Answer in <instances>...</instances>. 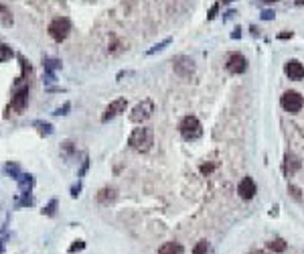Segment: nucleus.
Instances as JSON below:
<instances>
[{
    "label": "nucleus",
    "mask_w": 304,
    "mask_h": 254,
    "mask_svg": "<svg viewBox=\"0 0 304 254\" xmlns=\"http://www.w3.org/2000/svg\"><path fill=\"white\" fill-rule=\"evenodd\" d=\"M152 144H154V130L150 126L134 128L128 139V146L136 153H148L152 149Z\"/></svg>",
    "instance_id": "nucleus-1"
},
{
    "label": "nucleus",
    "mask_w": 304,
    "mask_h": 254,
    "mask_svg": "<svg viewBox=\"0 0 304 254\" xmlns=\"http://www.w3.org/2000/svg\"><path fill=\"white\" fill-rule=\"evenodd\" d=\"M178 130H181V137L185 140H197L203 135V126L199 122V118L195 116H185L181 120V124H178Z\"/></svg>",
    "instance_id": "nucleus-2"
},
{
    "label": "nucleus",
    "mask_w": 304,
    "mask_h": 254,
    "mask_svg": "<svg viewBox=\"0 0 304 254\" xmlns=\"http://www.w3.org/2000/svg\"><path fill=\"white\" fill-rule=\"evenodd\" d=\"M69 33H71V21H69L67 17H59V19L51 21V24H49V35H51L57 43L65 41V39L69 37Z\"/></svg>",
    "instance_id": "nucleus-3"
},
{
    "label": "nucleus",
    "mask_w": 304,
    "mask_h": 254,
    "mask_svg": "<svg viewBox=\"0 0 304 254\" xmlns=\"http://www.w3.org/2000/svg\"><path fill=\"white\" fill-rule=\"evenodd\" d=\"M152 112H154V102L146 98L142 102H138L132 108L130 120H132V122H136V124H142V122H146V120L152 116Z\"/></svg>",
    "instance_id": "nucleus-4"
},
{
    "label": "nucleus",
    "mask_w": 304,
    "mask_h": 254,
    "mask_svg": "<svg viewBox=\"0 0 304 254\" xmlns=\"http://www.w3.org/2000/svg\"><path fill=\"white\" fill-rule=\"evenodd\" d=\"M280 104H282V108H284L286 112H290V114H296V112H300V110H302V106H304V98L300 96L298 92H294V90H288V92H284V93H282V100H280Z\"/></svg>",
    "instance_id": "nucleus-5"
},
{
    "label": "nucleus",
    "mask_w": 304,
    "mask_h": 254,
    "mask_svg": "<svg viewBox=\"0 0 304 254\" xmlns=\"http://www.w3.org/2000/svg\"><path fill=\"white\" fill-rule=\"evenodd\" d=\"M126 106H128L126 98H118V100H114V102L104 110V114H102V122H109L112 118L120 116L122 112H126Z\"/></svg>",
    "instance_id": "nucleus-6"
},
{
    "label": "nucleus",
    "mask_w": 304,
    "mask_h": 254,
    "mask_svg": "<svg viewBox=\"0 0 304 254\" xmlns=\"http://www.w3.org/2000/svg\"><path fill=\"white\" fill-rule=\"evenodd\" d=\"M174 71L181 77H189L193 71H195V63H193V59L187 55H178L174 59Z\"/></svg>",
    "instance_id": "nucleus-7"
},
{
    "label": "nucleus",
    "mask_w": 304,
    "mask_h": 254,
    "mask_svg": "<svg viewBox=\"0 0 304 254\" xmlns=\"http://www.w3.org/2000/svg\"><path fill=\"white\" fill-rule=\"evenodd\" d=\"M247 69V59L241 55V53H233L227 59V71L229 73H243Z\"/></svg>",
    "instance_id": "nucleus-8"
},
{
    "label": "nucleus",
    "mask_w": 304,
    "mask_h": 254,
    "mask_svg": "<svg viewBox=\"0 0 304 254\" xmlns=\"http://www.w3.org/2000/svg\"><path fill=\"white\" fill-rule=\"evenodd\" d=\"M26 102H29V86H22L12 96V108L17 110V114H21L26 108Z\"/></svg>",
    "instance_id": "nucleus-9"
},
{
    "label": "nucleus",
    "mask_w": 304,
    "mask_h": 254,
    "mask_svg": "<svg viewBox=\"0 0 304 254\" xmlns=\"http://www.w3.org/2000/svg\"><path fill=\"white\" fill-rule=\"evenodd\" d=\"M238 193H239L243 199H252V197H256V193H258L256 181H254L252 177H243V179L239 181V185H238Z\"/></svg>",
    "instance_id": "nucleus-10"
},
{
    "label": "nucleus",
    "mask_w": 304,
    "mask_h": 254,
    "mask_svg": "<svg viewBox=\"0 0 304 254\" xmlns=\"http://www.w3.org/2000/svg\"><path fill=\"white\" fill-rule=\"evenodd\" d=\"M284 71H286V75L290 79H294V82H298V79H304V65L298 59H290L284 65Z\"/></svg>",
    "instance_id": "nucleus-11"
},
{
    "label": "nucleus",
    "mask_w": 304,
    "mask_h": 254,
    "mask_svg": "<svg viewBox=\"0 0 304 254\" xmlns=\"http://www.w3.org/2000/svg\"><path fill=\"white\" fill-rule=\"evenodd\" d=\"M43 68H45V75H47V82H55V71H57L61 68V61L59 59H49L45 57L43 59Z\"/></svg>",
    "instance_id": "nucleus-12"
},
{
    "label": "nucleus",
    "mask_w": 304,
    "mask_h": 254,
    "mask_svg": "<svg viewBox=\"0 0 304 254\" xmlns=\"http://www.w3.org/2000/svg\"><path fill=\"white\" fill-rule=\"evenodd\" d=\"M116 197H118V191L114 189V187H104V189L98 193V202L104 204V206H108V204L116 202Z\"/></svg>",
    "instance_id": "nucleus-13"
},
{
    "label": "nucleus",
    "mask_w": 304,
    "mask_h": 254,
    "mask_svg": "<svg viewBox=\"0 0 304 254\" xmlns=\"http://www.w3.org/2000/svg\"><path fill=\"white\" fill-rule=\"evenodd\" d=\"M284 161H286V163H284L286 177H290L294 171H298V169H300V161H298V157H296V155H292V153H288Z\"/></svg>",
    "instance_id": "nucleus-14"
},
{
    "label": "nucleus",
    "mask_w": 304,
    "mask_h": 254,
    "mask_svg": "<svg viewBox=\"0 0 304 254\" xmlns=\"http://www.w3.org/2000/svg\"><path fill=\"white\" fill-rule=\"evenodd\" d=\"M17 181H19V187H21V193H31L33 183H35V179H33L31 173H29V175H26V173H21Z\"/></svg>",
    "instance_id": "nucleus-15"
},
{
    "label": "nucleus",
    "mask_w": 304,
    "mask_h": 254,
    "mask_svg": "<svg viewBox=\"0 0 304 254\" xmlns=\"http://www.w3.org/2000/svg\"><path fill=\"white\" fill-rule=\"evenodd\" d=\"M158 254H183V246L178 242H164L158 248Z\"/></svg>",
    "instance_id": "nucleus-16"
},
{
    "label": "nucleus",
    "mask_w": 304,
    "mask_h": 254,
    "mask_svg": "<svg viewBox=\"0 0 304 254\" xmlns=\"http://www.w3.org/2000/svg\"><path fill=\"white\" fill-rule=\"evenodd\" d=\"M0 24H2V26H12V24H15V19H12L10 8L4 6V4H0Z\"/></svg>",
    "instance_id": "nucleus-17"
},
{
    "label": "nucleus",
    "mask_w": 304,
    "mask_h": 254,
    "mask_svg": "<svg viewBox=\"0 0 304 254\" xmlns=\"http://www.w3.org/2000/svg\"><path fill=\"white\" fill-rule=\"evenodd\" d=\"M12 55H15V51H12V47H8L6 43H0V63H6L12 59Z\"/></svg>",
    "instance_id": "nucleus-18"
},
{
    "label": "nucleus",
    "mask_w": 304,
    "mask_h": 254,
    "mask_svg": "<svg viewBox=\"0 0 304 254\" xmlns=\"http://www.w3.org/2000/svg\"><path fill=\"white\" fill-rule=\"evenodd\" d=\"M33 126H37L39 132H41L43 137H51V135H53V124H49V122H41V120H35Z\"/></svg>",
    "instance_id": "nucleus-19"
},
{
    "label": "nucleus",
    "mask_w": 304,
    "mask_h": 254,
    "mask_svg": "<svg viewBox=\"0 0 304 254\" xmlns=\"http://www.w3.org/2000/svg\"><path fill=\"white\" fill-rule=\"evenodd\" d=\"M268 248L272 252H284L286 250V242H284V240H280V238H276V240H270V242H268Z\"/></svg>",
    "instance_id": "nucleus-20"
},
{
    "label": "nucleus",
    "mask_w": 304,
    "mask_h": 254,
    "mask_svg": "<svg viewBox=\"0 0 304 254\" xmlns=\"http://www.w3.org/2000/svg\"><path fill=\"white\" fill-rule=\"evenodd\" d=\"M171 41H173V39L169 37V39H164V41L156 43L154 47H150V49L146 51V55H154V53H156V51H162V49H164V47H167V45H171Z\"/></svg>",
    "instance_id": "nucleus-21"
},
{
    "label": "nucleus",
    "mask_w": 304,
    "mask_h": 254,
    "mask_svg": "<svg viewBox=\"0 0 304 254\" xmlns=\"http://www.w3.org/2000/svg\"><path fill=\"white\" fill-rule=\"evenodd\" d=\"M209 250H211L209 242H207V240H201V242L193 248V254H209Z\"/></svg>",
    "instance_id": "nucleus-22"
},
{
    "label": "nucleus",
    "mask_w": 304,
    "mask_h": 254,
    "mask_svg": "<svg viewBox=\"0 0 304 254\" xmlns=\"http://www.w3.org/2000/svg\"><path fill=\"white\" fill-rule=\"evenodd\" d=\"M55 209H57V199H51L49 206L43 208V216H55Z\"/></svg>",
    "instance_id": "nucleus-23"
},
{
    "label": "nucleus",
    "mask_w": 304,
    "mask_h": 254,
    "mask_svg": "<svg viewBox=\"0 0 304 254\" xmlns=\"http://www.w3.org/2000/svg\"><path fill=\"white\" fill-rule=\"evenodd\" d=\"M69 108H71V104H69V102H65V104L61 106V108H57V110H55L53 114H55V116H65V114H69Z\"/></svg>",
    "instance_id": "nucleus-24"
},
{
    "label": "nucleus",
    "mask_w": 304,
    "mask_h": 254,
    "mask_svg": "<svg viewBox=\"0 0 304 254\" xmlns=\"http://www.w3.org/2000/svg\"><path fill=\"white\" fill-rule=\"evenodd\" d=\"M86 248V242H84V240H77V242L75 244H71V246H69V252H79V250H84Z\"/></svg>",
    "instance_id": "nucleus-25"
},
{
    "label": "nucleus",
    "mask_w": 304,
    "mask_h": 254,
    "mask_svg": "<svg viewBox=\"0 0 304 254\" xmlns=\"http://www.w3.org/2000/svg\"><path fill=\"white\" fill-rule=\"evenodd\" d=\"M6 171H8V173H10V175L15 177V179H19V175H21V173H19V167H17V165H12V163H8V165H6Z\"/></svg>",
    "instance_id": "nucleus-26"
},
{
    "label": "nucleus",
    "mask_w": 304,
    "mask_h": 254,
    "mask_svg": "<svg viewBox=\"0 0 304 254\" xmlns=\"http://www.w3.org/2000/svg\"><path fill=\"white\" fill-rule=\"evenodd\" d=\"M274 17H276L274 10H264V12H261V19H264V21H270V19H274Z\"/></svg>",
    "instance_id": "nucleus-27"
},
{
    "label": "nucleus",
    "mask_w": 304,
    "mask_h": 254,
    "mask_svg": "<svg viewBox=\"0 0 304 254\" xmlns=\"http://www.w3.org/2000/svg\"><path fill=\"white\" fill-rule=\"evenodd\" d=\"M79 191H81V183L73 185V187H71V197H73V199H75V197H79Z\"/></svg>",
    "instance_id": "nucleus-28"
},
{
    "label": "nucleus",
    "mask_w": 304,
    "mask_h": 254,
    "mask_svg": "<svg viewBox=\"0 0 304 254\" xmlns=\"http://www.w3.org/2000/svg\"><path fill=\"white\" fill-rule=\"evenodd\" d=\"M87 167H89V161H87V159H86V161H84V167H81V171H79V177H84V175H86V171H87Z\"/></svg>",
    "instance_id": "nucleus-29"
},
{
    "label": "nucleus",
    "mask_w": 304,
    "mask_h": 254,
    "mask_svg": "<svg viewBox=\"0 0 304 254\" xmlns=\"http://www.w3.org/2000/svg\"><path fill=\"white\" fill-rule=\"evenodd\" d=\"M213 171V165H203L201 167V173H211Z\"/></svg>",
    "instance_id": "nucleus-30"
},
{
    "label": "nucleus",
    "mask_w": 304,
    "mask_h": 254,
    "mask_svg": "<svg viewBox=\"0 0 304 254\" xmlns=\"http://www.w3.org/2000/svg\"><path fill=\"white\" fill-rule=\"evenodd\" d=\"M217 8H219L217 4H215V6L211 8V12H209V19H215V15H217Z\"/></svg>",
    "instance_id": "nucleus-31"
},
{
    "label": "nucleus",
    "mask_w": 304,
    "mask_h": 254,
    "mask_svg": "<svg viewBox=\"0 0 304 254\" xmlns=\"http://www.w3.org/2000/svg\"><path fill=\"white\" fill-rule=\"evenodd\" d=\"M2 250H4V240H0V254H2Z\"/></svg>",
    "instance_id": "nucleus-32"
},
{
    "label": "nucleus",
    "mask_w": 304,
    "mask_h": 254,
    "mask_svg": "<svg viewBox=\"0 0 304 254\" xmlns=\"http://www.w3.org/2000/svg\"><path fill=\"white\" fill-rule=\"evenodd\" d=\"M250 254H268V252H264V250H256V252H250Z\"/></svg>",
    "instance_id": "nucleus-33"
},
{
    "label": "nucleus",
    "mask_w": 304,
    "mask_h": 254,
    "mask_svg": "<svg viewBox=\"0 0 304 254\" xmlns=\"http://www.w3.org/2000/svg\"><path fill=\"white\" fill-rule=\"evenodd\" d=\"M296 4L298 6H304V0H296Z\"/></svg>",
    "instance_id": "nucleus-34"
},
{
    "label": "nucleus",
    "mask_w": 304,
    "mask_h": 254,
    "mask_svg": "<svg viewBox=\"0 0 304 254\" xmlns=\"http://www.w3.org/2000/svg\"><path fill=\"white\" fill-rule=\"evenodd\" d=\"M221 2H223V4H229V2H233V0H221Z\"/></svg>",
    "instance_id": "nucleus-35"
},
{
    "label": "nucleus",
    "mask_w": 304,
    "mask_h": 254,
    "mask_svg": "<svg viewBox=\"0 0 304 254\" xmlns=\"http://www.w3.org/2000/svg\"><path fill=\"white\" fill-rule=\"evenodd\" d=\"M264 2H278V0H264Z\"/></svg>",
    "instance_id": "nucleus-36"
}]
</instances>
